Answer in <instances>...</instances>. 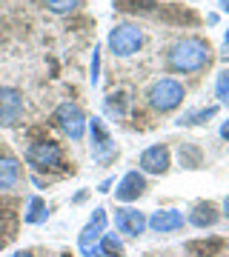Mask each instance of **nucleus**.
<instances>
[{
    "mask_svg": "<svg viewBox=\"0 0 229 257\" xmlns=\"http://www.w3.org/2000/svg\"><path fill=\"white\" fill-rule=\"evenodd\" d=\"M209 43L203 40V37H183L178 40L172 49H169V57H166V63L172 72H181V74H192V72H201L206 69L209 63Z\"/></svg>",
    "mask_w": 229,
    "mask_h": 257,
    "instance_id": "1",
    "label": "nucleus"
},
{
    "mask_svg": "<svg viewBox=\"0 0 229 257\" xmlns=\"http://www.w3.org/2000/svg\"><path fill=\"white\" fill-rule=\"evenodd\" d=\"M149 106L158 111H172L178 109L183 103V97H186V92H183V86L178 80H172V77H164V80L152 83V89H149Z\"/></svg>",
    "mask_w": 229,
    "mask_h": 257,
    "instance_id": "2",
    "label": "nucleus"
},
{
    "mask_svg": "<svg viewBox=\"0 0 229 257\" xmlns=\"http://www.w3.org/2000/svg\"><path fill=\"white\" fill-rule=\"evenodd\" d=\"M109 52L118 57H129L135 55L137 49H140V43H143V32L137 26H132V23H120V26H115L109 32Z\"/></svg>",
    "mask_w": 229,
    "mask_h": 257,
    "instance_id": "3",
    "label": "nucleus"
},
{
    "mask_svg": "<svg viewBox=\"0 0 229 257\" xmlns=\"http://www.w3.org/2000/svg\"><path fill=\"white\" fill-rule=\"evenodd\" d=\"M26 160L35 169H60L63 166V152L55 140H37L26 152Z\"/></svg>",
    "mask_w": 229,
    "mask_h": 257,
    "instance_id": "4",
    "label": "nucleus"
},
{
    "mask_svg": "<svg viewBox=\"0 0 229 257\" xmlns=\"http://www.w3.org/2000/svg\"><path fill=\"white\" fill-rule=\"evenodd\" d=\"M55 123L69 135V140H81L83 132H86V117H83L81 106H74V103H60V106H57Z\"/></svg>",
    "mask_w": 229,
    "mask_h": 257,
    "instance_id": "5",
    "label": "nucleus"
},
{
    "mask_svg": "<svg viewBox=\"0 0 229 257\" xmlns=\"http://www.w3.org/2000/svg\"><path fill=\"white\" fill-rule=\"evenodd\" d=\"M23 114V94L12 86H0V126H15Z\"/></svg>",
    "mask_w": 229,
    "mask_h": 257,
    "instance_id": "6",
    "label": "nucleus"
},
{
    "mask_svg": "<svg viewBox=\"0 0 229 257\" xmlns=\"http://www.w3.org/2000/svg\"><path fill=\"white\" fill-rule=\"evenodd\" d=\"M89 132H92V152H95V157H98V160H106V157L115 152V143H112L109 132H106V126H103V120L92 117Z\"/></svg>",
    "mask_w": 229,
    "mask_h": 257,
    "instance_id": "7",
    "label": "nucleus"
},
{
    "mask_svg": "<svg viewBox=\"0 0 229 257\" xmlns=\"http://www.w3.org/2000/svg\"><path fill=\"white\" fill-rule=\"evenodd\" d=\"M140 169L149 172V175H164L169 169V149L166 146H149L143 155H140Z\"/></svg>",
    "mask_w": 229,
    "mask_h": 257,
    "instance_id": "8",
    "label": "nucleus"
},
{
    "mask_svg": "<svg viewBox=\"0 0 229 257\" xmlns=\"http://www.w3.org/2000/svg\"><path fill=\"white\" fill-rule=\"evenodd\" d=\"M115 223H118V229L123 231V234H140L143 226H146L143 214L135 211V209H120L118 214H115Z\"/></svg>",
    "mask_w": 229,
    "mask_h": 257,
    "instance_id": "9",
    "label": "nucleus"
},
{
    "mask_svg": "<svg viewBox=\"0 0 229 257\" xmlns=\"http://www.w3.org/2000/svg\"><path fill=\"white\" fill-rule=\"evenodd\" d=\"M143 189H146L143 177L137 175V172H129V175L120 180L115 197H118V200H135V197H140V194H143Z\"/></svg>",
    "mask_w": 229,
    "mask_h": 257,
    "instance_id": "10",
    "label": "nucleus"
},
{
    "mask_svg": "<svg viewBox=\"0 0 229 257\" xmlns=\"http://www.w3.org/2000/svg\"><path fill=\"white\" fill-rule=\"evenodd\" d=\"M103 226H106V211H103V209H95L92 220L86 223V229L81 231V248H83V251L89 248V243H95L98 237H103V234H101Z\"/></svg>",
    "mask_w": 229,
    "mask_h": 257,
    "instance_id": "11",
    "label": "nucleus"
},
{
    "mask_svg": "<svg viewBox=\"0 0 229 257\" xmlns=\"http://www.w3.org/2000/svg\"><path fill=\"white\" fill-rule=\"evenodd\" d=\"M149 226H152L155 231H175V229H181V226H183V217L178 214V211H172V209L155 211V214H152V220H149Z\"/></svg>",
    "mask_w": 229,
    "mask_h": 257,
    "instance_id": "12",
    "label": "nucleus"
},
{
    "mask_svg": "<svg viewBox=\"0 0 229 257\" xmlns=\"http://www.w3.org/2000/svg\"><path fill=\"white\" fill-rule=\"evenodd\" d=\"M20 177V163L15 157H0V189H12Z\"/></svg>",
    "mask_w": 229,
    "mask_h": 257,
    "instance_id": "13",
    "label": "nucleus"
},
{
    "mask_svg": "<svg viewBox=\"0 0 229 257\" xmlns=\"http://www.w3.org/2000/svg\"><path fill=\"white\" fill-rule=\"evenodd\" d=\"M23 220H26V223H40V220H46V203L40 200V197H29V200H26Z\"/></svg>",
    "mask_w": 229,
    "mask_h": 257,
    "instance_id": "14",
    "label": "nucleus"
},
{
    "mask_svg": "<svg viewBox=\"0 0 229 257\" xmlns=\"http://www.w3.org/2000/svg\"><path fill=\"white\" fill-rule=\"evenodd\" d=\"M215 220H218V211H215V206L212 203H201L198 209H195V214H192V223L195 226H215Z\"/></svg>",
    "mask_w": 229,
    "mask_h": 257,
    "instance_id": "15",
    "label": "nucleus"
},
{
    "mask_svg": "<svg viewBox=\"0 0 229 257\" xmlns=\"http://www.w3.org/2000/svg\"><path fill=\"white\" fill-rule=\"evenodd\" d=\"M46 9L55 12V15H69V12H74L78 6H81V0H43Z\"/></svg>",
    "mask_w": 229,
    "mask_h": 257,
    "instance_id": "16",
    "label": "nucleus"
},
{
    "mask_svg": "<svg viewBox=\"0 0 229 257\" xmlns=\"http://www.w3.org/2000/svg\"><path fill=\"white\" fill-rule=\"evenodd\" d=\"M218 111V106H209V109H198V111H189L186 117H181L178 123H186V126H192V123H203L206 117H212Z\"/></svg>",
    "mask_w": 229,
    "mask_h": 257,
    "instance_id": "17",
    "label": "nucleus"
},
{
    "mask_svg": "<svg viewBox=\"0 0 229 257\" xmlns=\"http://www.w3.org/2000/svg\"><path fill=\"white\" fill-rule=\"evenodd\" d=\"M215 94H218L220 103H229V69L218 74V83H215Z\"/></svg>",
    "mask_w": 229,
    "mask_h": 257,
    "instance_id": "18",
    "label": "nucleus"
},
{
    "mask_svg": "<svg viewBox=\"0 0 229 257\" xmlns=\"http://www.w3.org/2000/svg\"><path fill=\"white\" fill-rule=\"evenodd\" d=\"M106 106H109V111H115V114H123V106H126V94H123V92L112 94L109 100H106Z\"/></svg>",
    "mask_w": 229,
    "mask_h": 257,
    "instance_id": "19",
    "label": "nucleus"
},
{
    "mask_svg": "<svg viewBox=\"0 0 229 257\" xmlns=\"http://www.w3.org/2000/svg\"><path fill=\"white\" fill-rule=\"evenodd\" d=\"M103 251H106V254H118V257L123 254L118 237H112V234H103Z\"/></svg>",
    "mask_w": 229,
    "mask_h": 257,
    "instance_id": "20",
    "label": "nucleus"
},
{
    "mask_svg": "<svg viewBox=\"0 0 229 257\" xmlns=\"http://www.w3.org/2000/svg\"><path fill=\"white\" fill-rule=\"evenodd\" d=\"M98 69H101V49L92 52V86L98 83Z\"/></svg>",
    "mask_w": 229,
    "mask_h": 257,
    "instance_id": "21",
    "label": "nucleus"
},
{
    "mask_svg": "<svg viewBox=\"0 0 229 257\" xmlns=\"http://www.w3.org/2000/svg\"><path fill=\"white\" fill-rule=\"evenodd\" d=\"M220 135H223V138L229 140V120H226V123H223V128H220Z\"/></svg>",
    "mask_w": 229,
    "mask_h": 257,
    "instance_id": "22",
    "label": "nucleus"
},
{
    "mask_svg": "<svg viewBox=\"0 0 229 257\" xmlns=\"http://www.w3.org/2000/svg\"><path fill=\"white\" fill-rule=\"evenodd\" d=\"M12 257H35L32 251H18V254H12Z\"/></svg>",
    "mask_w": 229,
    "mask_h": 257,
    "instance_id": "23",
    "label": "nucleus"
},
{
    "mask_svg": "<svg viewBox=\"0 0 229 257\" xmlns=\"http://www.w3.org/2000/svg\"><path fill=\"white\" fill-rule=\"evenodd\" d=\"M220 9H223V12H229V0H220Z\"/></svg>",
    "mask_w": 229,
    "mask_h": 257,
    "instance_id": "24",
    "label": "nucleus"
},
{
    "mask_svg": "<svg viewBox=\"0 0 229 257\" xmlns=\"http://www.w3.org/2000/svg\"><path fill=\"white\" fill-rule=\"evenodd\" d=\"M223 209H226V214H229V197H226V203H223Z\"/></svg>",
    "mask_w": 229,
    "mask_h": 257,
    "instance_id": "25",
    "label": "nucleus"
}]
</instances>
